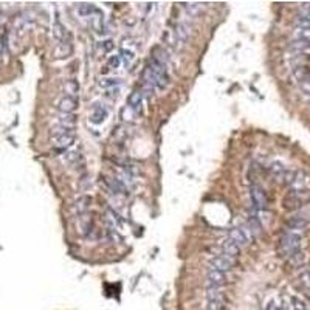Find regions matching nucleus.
Masks as SVG:
<instances>
[{
	"mask_svg": "<svg viewBox=\"0 0 310 310\" xmlns=\"http://www.w3.org/2000/svg\"><path fill=\"white\" fill-rule=\"evenodd\" d=\"M64 90L68 96H75L76 93L79 92V84H78V81L76 79H68L65 81V84H64Z\"/></svg>",
	"mask_w": 310,
	"mask_h": 310,
	"instance_id": "27",
	"label": "nucleus"
},
{
	"mask_svg": "<svg viewBox=\"0 0 310 310\" xmlns=\"http://www.w3.org/2000/svg\"><path fill=\"white\" fill-rule=\"evenodd\" d=\"M247 228L248 231H250L251 236H257V234H261L262 231V223L259 220V214H250V217H248V222H247Z\"/></svg>",
	"mask_w": 310,
	"mask_h": 310,
	"instance_id": "13",
	"label": "nucleus"
},
{
	"mask_svg": "<svg viewBox=\"0 0 310 310\" xmlns=\"http://www.w3.org/2000/svg\"><path fill=\"white\" fill-rule=\"evenodd\" d=\"M107 118V109L101 104H96L93 107L92 113H90V123L92 124H101L104 123V120Z\"/></svg>",
	"mask_w": 310,
	"mask_h": 310,
	"instance_id": "14",
	"label": "nucleus"
},
{
	"mask_svg": "<svg viewBox=\"0 0 310 310\" xmlns=\"http://www.w3.org/2000/svg\"><path fill=\"white\" fill-rule=\"evenodd\" d=\"M298 87H299V90H301L304 95H307V96H310V75H307V76H304L303 79H299L298 82Z\"/></svg>",
	"mask_w": 310,
	"mask_h": 310,
	"instance_id": "32",
	"label": "nucleus"
},
{
	"mask_svg": "<svg viewBox=\"0 0 310 310\" xmlns=\"http://www.w3.org/2000/svg\"><path fill=\"white\" fill-rule=\"evenodd\" d=\"M53 36H55V39L58 40V42H61V40H64L67 36H68V31H67V28L61 24V20H55V25H53Z\"/></svg>",
	"mask_w": 310,
	"mask_h": 310,
	"instance_id": "23",
	"label": "nucleus"
},
{
	"mask_svg": "<svg viewBox=\"0 0 310 310\" xmlns=\"http://www.w3.org/2000/svg\"><path fill=\"white\" fill-rule=\"evenodd\" d=\"M303 237L299 233L295 231H285L278 241V253L281 257H290L292 254L301 251Z\"/></svg>",
	"mask_w": 310,
	"mask_h": 310,
	"instance_id": "1",
	"label": "nucleus"
},
{
	"mask_svg": "<svg viewBox=\"0 0 310 310\" xmlns=\"http://www.w3.org/2000/svg\"><path fill=\"white\" fill-rule=\"evenodd\" d=\"M118 56H120V59H121V64H124L126 67L130 65V62H132V59H133V53H132L130 50H126V48H121Z\"/></svg>",
	"mask_w": 310,
	"mask_h": 310,
	"instance_id": "30",
	"label": "nucleus"
},
{
	"mask_svg": "<svg viewBox=\"0 0 310 310\" xmlns=\"http://www.w3.org/2000/svg\"><path fill=\"white\" fill-rule=\"evenodd\" d=\"M71 34H68L64 40H61L59 45H58V51H56V55L58 58H67L70 56L71 53Z\"/></svg>",
	"mask_w": 310,
	"mask_h": 310,
	"instance_id": "19",
	"label": "nucleus"
},
{
	"mask_svg": "<svg viewBox=\"0 0 310 310\" xmlns=\"http://www.w3.org/2000/svg\"><path fill=\"white\" fill-rule=\"evenodd\" d=\"M151 58L155 59V61H158L161 62V64L164 65H168V61H169V53H168V50H164L161 45H155L151 51Z\"/></svg>",
	"mask_w": 310,
	"mask_h": 310,
	"instance_id": "17",
	"label": "nucleus"
},
{
	"mask_svg": "<svg viewBox=\"0 0 310 310\" xmlns=\"http://www.w3.org/2000/svg\"><path fill=\"white\" fill-rule=\"evenodd\" d=\"M309 225V222L304 219V217L301 216H293V217H288V219L285 220V226L290 231H298V230H303L306 228V226Z\"/></svg>",
	"mask_w": 310,
	"mask_h": 310,
	"instance_id": "12",
	"label": "nucleus"
},
{
	"mask_svg": "<svg viewBox=\"0 0 310 310\" xmlns=\"http://www.w3.org/2000/svg\"><path fill=\"white\" fill-rule=\"evenodd\" d=\"M288 48L293 51V55H303L304 51L310 50V40H293Z\"/></svg>",
	"mask_w": 310,
	"mask_h": 310,
	"instance_id": "22",
	"label": "nucleus"
},
{
	"mask_svg": "<svg viewBox=\"0 0 310 310\" xmlns=\"http://www.w3.org/2000/svg\"><path fill=\"white\" fill-rule=\"evenodd\" d=\"M78 228L81 231V234L84 237H90V233L95 231L93 228V219L90 217V214H81L79 216V220H78Z\"/></svg>",
	"mask_w": 310,
	"mask_h": 310,
	"instance_id": "11",
	"label": "nucleus"
},
{
	"mask_svg": "<svg viewBox=\"0 0 310 310\" xmlns=\"http://www.w3.org/2000/svg\"><path fill=\"white\" fill-rule=\"evenodd\" d=\"M250 197H251V205L256 214L267 210V195L259 185H253L250 188Z\"/></svg>",
	"mask_w": 310,
	"mask_h": 310,
	"instance_id": "3",
	"label": "nucleus"
},
{
	"mask_svg": "<svg viewBox=\"0 0 310 310\" xmlns=\"http://www.w3.org/2000/svg\"><path fill=\"white\" fill-rule=\"evenodd\" d=\"M220 250L225 256L231 257V259H236L237 256L241 254V247L237 245L233 239H230V237H226V239L222 241L220 244Z\"/></svg>",
	"mask_w": 310,
	"mask_h": 310,
	"instance_id": "9",
	"label": "nucleus"
},
{
	"mask_svg": "<svg viewBox=\"0 0 310 310\" xmlns=\"http://www.w3.org/2000/svg\"><path fill=\"white\" fill-rule=\"evenodd\" d=\"M121 84V79H117V78H104L99 81V86L104 87V89H110V87H117Z\"/></svg>",
	"mask_w": 310,
	"mask_h": 310,
	"instance_id": "34",
	"label": "nucleus"
},
{
	"mask_svg": "<svg viewBox=\"0 0 310 310\" xmlns=\"http://www.w3.org/2000/svg\"><path fill=\"white\" fill-rule=\"evenodd\" d=\"M295 40H310V30H295Z\"/></svg>",
	"mask_w": 310,
	"mask_h": 310,
	"instance_id": "35",
	"label": "nucleus"
},
{
	"mask_svg": "<svg viewBox=\"0 0 310 310\" xmlns=\"http://www.w3.org/2000/svg\"><path fill=\"white\" fill-rule=\"evenodd\" d=\"M226 284V276L222 272L208 270L206 273V288H219Z\"/></svg>",
	"mask_w": 310,
	"mask_h": 310,
	"instance_id": "8",
	"label": "nucleus"
},
{
	"mask_svg": "<svg viewBox=\"0 0 310 310\" xmlns=\"http://www.w3.org/2000/svg\"><path fill=\"white\" fill-rule=\"evenodd\" d=\"M102 48H104L106 51L112 50V48H113V42H112V40H107V42H102Z\"/></svg>",
	"mask_w": 310,
	"mask_h": 310,
	"instance_id": "37",
	"label": "nucleus"
},
{
	"mask_svg": "<svg viewBox=\"0 0 310 310\" xmlns=\"http://www.w3.org/2000/svg\"><path fill=\"white\" fill-rule=\"evenodd\" d=\"M225 309V296L217 299H206V310H223Z\"/></svg>",
	"mask_w": 310,
	"mask_h": 310,
	"instance_id": "26",
	"label": "nucleus"
},
{
	"mask_svg": "<svg viewBox=\"0 0 310 310\" xmlns=\"http://www.w3.org/2000/svg\"><path fill=\"white\" fill-rule=\"evenodd\" d=\"M287 262L290 267L298 268V267H303L306 264V254L303 251H298L295 254H292L290 257H287Z\"/></svg>",
	"mask_w": 310,
	"mask_h": 310,
	"instance_id": "24",
	"label": "nucleus"
},
{
	"mask_svg": "<svg viewBox=\"0 0 310 310\" xmlns=\"http://www.w3.org/2000/svg\"><path fill=\"white\" fill-rule=\"evenodd\" d=\"M92 27H93V30H95L98 34L104 33V19H102V14L101 13H98V17L96 19L95 17L92 19Z\"/></svg>",
	"mask_w": 310,
	"mask_h": 310,
	"instance_id": "29",
	"label": "nucleus"
},
{
	"mask_svg": "<svg viewBox=\"0 0 310 310\" xmlns=\"http://www.w3.org/2000/svg\"><path fill=\"white\" fill-rule=\"evenodd\" d=\"M50 135H51V143H53L55 148H58V149L70 148L76 140L75 129H65V127H61V126H55L53 129H51Z\"/></svg>",
	"mask_w": 310,
	"mask_h": 310,
	"instance_id": "2",
	"label": "nucleus"
},
{
	"mask_svg": "<svg viewBox=\"0 0 310 310\" xmlns=\"http://www.w3.org/2000/svg\"><path fill=\"white\" fill-rule=\"evenodd\" d=\"M102 182H104L106 185V188L112 192V194H117V195H127V188H126V185H124L120 179H115V177H102Z\"/></svg>",
	"mask_w": 310,
	"mask_h": 310,
	"instance_id": "7",
	"label": "nucleus"
},
{
	"mask_svg": "<svg viewBox=\"0 0 310 310\" xmlns=\"http://www.w3.org/2000/svg\"><path fill=\"white\" fill-rule=\"evenodd\" d=\"M282 206H284V210H287V211H295V210L301 208V206H303L301 191H290V192H288L284 197Z\"/></svg>",
	"mask_w": 310,
	"mask_h": 310,
	"instance_id": "6",
	"label": "nucleus"
},
{
	"mask_svg": "<svg viewBox=\"0 0 310 310\" xmlns=\"http://www.w3.org/2000/svg\"><path fill=\"white\" fill-rule=\"evenodd\" d=\"M107 65L112 67V68H118L121 65V59L120 56H110L109 61H107Z\"/></svg>",
	"mask_w": 310,
	"mask_h": 310,
	"instance_id": "36",
	"label": "nucleus"
},
{
	"mask_svg": "<svg viewBox=\"0 0 310 310\" xmlns=\"http://www.w3.org/2000/svg\"><path fill=\"white\" fill-rule=\"evenodd\" d=\"M58 126L65 129H75L76 126V115L75 113H62L58 118Z\"/></svg>",
	"mask_w": 310,
	"mask_h": 310,
	"instance_id": "18",
	"label": "nucleus"
},
{
	"mask_svg": "<svg viewBox=\"0 0 310 310\" xmlns=\"http://www.w3.org/2000/svg\"><path fill=\"white\" fill-rule=\"evenodd\" d=\"M268 171H270V174L273 175L275 179L278 180H282L284 179V175L287 172V168L284 166V164L281 161H273L270 164V168H268Z\"/></svg>",
	"mask_w": 310,
	"mask_h": 310,
	"instance_id": "21",
	"label": "nucleus"
},
{
	"mask_svg": "<svg viewBox=\"0 0 310 310\" xmlns=\"http://www.w3.org/2000/svg\"><path fill=\"white\" fill-rule=\"evenodd\" d=\"M210 270H217V272H230L233 270L234 267V259H231V257L225 256V254H220V256H213L210 259Z\"/></svg>",
	"mask_w": 310,
	"mask_h": 310,
	"instance_id": "4",
	"label": "nucleus"
},
{
	"mask_svg": "<svg viewBox=\"0 0 310 310\" xmlns=\"http://www.w3.org/2000/svg\"><path fill=\"white\" fill-rule=\"evenodd\" d=\"M95 13H98V9L93 6V5H90V3H82V5L78 6V14L81 17H90V16H93Z\"/></svg>",
	"mask_w": 310,
	"mask_h": 310,
	"instance_id": "25",
	"label": "nucleus"
},
{
	"mask_svg": "<svg viewBox=\"0 0 310 310\" xmlns=\"http://www.w3.org/2000/svg\"><path fill=\"white\" fill-rule=\"evenodd\" d=\"M90 203H92V197L90 195H81V197L75 202V213H78L79 216L81 214H86L90 208Z\"/></svg>",
	"mask_w": 310,
	"mask_h": 310,
	"instance_id": "20",
	"label": "nucleus"
},
{
	"mask_svg": "<svg viewBox=\"0 0 310 310\" xmlns=\"http://www.w3.org/2000/svg\"><path fill=\"white\" fill-rule=\"evenodd\" d=\"M290 306L293 310H307V304L304 299L298 298V296H292L290 298Z\"/></svg>",
	"mask_w": 310,
	"mask_h": 310,
	"instance_id": "33",
	"label": "nucleus"
},
{
	"mask_svg": "<svg viewBox=\"0 0 310 310\" xmlns=\"http://www.w3.org/2000/svg\"><path fill=\"white\" fill-rule=\"evenodd\" d=\"M298 281H299V284H301V287L304 288V290L310 292V272L309 270H304V272L299 273Z\"/></svg>",
	"mask_w": 310,
	"mask_h": 310,
	"instance_id": "31",
	"label": "nucleus"
},
{
	"mask_svg": "<svg viewBox=\"0 0 310 310\" xmlns=\"http://www.w3.org/2000/svg\"><path fill=\"white\" fill-rule=\"evenodd\" d=\"M228 237H230V239H233L239 247H245V245H248L251 242L253 236L250 234V231H248L247 226H236V228H233L230 231Z\"/></svg>",
	"mask_w": 310,
	"mask_h": 310,
	"instance_id": "5",
	"label": "nucleus"
},
{
	"mask_svg": "<svg viewBox=\"0 0 310 310\" xmlns=\"http://www.w3.org/2000/svg\"><path fill=\"white\" fill-rule=\"evenodd\" d=\"M58 109L61 113H75V110L78 109V99L76 96H62L59 99V104H58Z\"/></svg>",
	"mask_w": 310,
	"mask_h": 310,
	"instance_id": "10",
	"label": "nucleus"
},
{
	"mask_svg": "<svg viewBox=\"0 0 310 310\" xmlns=\"http://www.w3.org/2000/svg\"><path fill=\"white\" fill-rule=\"evenodd\" d=\"M296 30H310V16H296L295 17Z\"/></svg>",
	"mask_w": 310,
	"mask_h": 310,
	"instance_id": "28",
	"label": "nucleus"
},
{
	"mask_svg": "<svg viewBox=\"0 0 310 310\" xmlns=\"http://www.w3.org/2000/svg\"><path fill=\"white\" fill-rule=\"evenodd\" d=\"M174 36H175V39H177L179 44L186 42L188 37H189V27L186 25L185 22H179L174 28Z\"/></svg>",
	"mask_w": 310,
	"mask_h": 310,
	"instance_id": "15",
	"label": "nucleus"
},
{
	"mask_svg": "<svg viewBox=\"0 0 310 310\" xmlns=\"http://www.w3.org/2000/svg\"><path fill=\"white\" fill-rule=\"evenodd\" d=\"M141 104H143V93L141 90H135L127 98V109H130L132 112H138L141 109Z\"/></svg>",
	"mask_w": 310,
	"mask_h": 310,
	"instance_id": "16",
	"label": "nucleus"
}]
</instances>
